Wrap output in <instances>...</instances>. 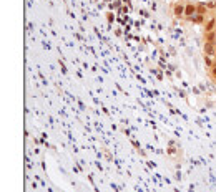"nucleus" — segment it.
Listing matches in <instances>:
<instances>
[{"label":"nucleus","mask_w":216,"mask_h":192,"mask_svg":"<svg viewBox=\"0 0 216 192\" xmlns=\"http://www.w3.org/2000/svg\"><path fill=\"white\" fill-rule=\"evenodd\" d=\"M175 13H176V15H181L183 13V5H176V7H175Z\"/></svg>","instance_id":"3"},{"label":"nucleus","mask_w":216,"mask_h":192,"mask_svg":"<svg viewBox=\"0 0 216 192\" xmlns=\"http://www.w3.org/2000/svg\"><path fill=\"white\" fill-rule=\"evenodd\" d=\"M195 12H196L195 5H188V7H186V17H191V15H193Z\"/></svg>","instance_id":"2"},{"label":"nucleus","mask_w":216,"mask_h":192,"mask_svg":"<svg viewBox=\"0 0 216 192\" xmlns=\"http://www.w3.org/2000/svg\"><path fill=\"white\" fill-rule=\"evenodd\" d=\"M215 27H216V18L213 17L211 20L206 23V32H215Z\"/></svg>","instance_id":"1"},{"label":"nucleus","mask_w":216,"mask_h":192,"mask_svg":"<svg viewBox=\"0 0 216 192\" xmlns=\"http://www.w3.org/2000/svg\"><path fill=\"white\" fill-rule=\"evenodd\" d=\"M213 73H215V76H216V66H215V70H213Z\"/></svg>","instance_id":"4"}]
</instances>
